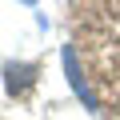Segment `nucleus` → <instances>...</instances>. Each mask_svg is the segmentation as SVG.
Listing matches in <instances>:
<instances>
[{"label": "nucleus", "instance_id": "f257e3e1", "mask_svg": "<svg viewBox=\"0 0 120 120\" xmlns=\"http://www.w3.org/2000/svg\"><path fill=\"white\" fill-rule=\"evenodd\" d=\"M32 76H36V68H32V64H8V92L24 96V92L32 88Z\"/></svg>", "mask_w": 120, "mask_h": 120}, {"label": "nucleus", "instance_id": "f03ea898", "mask_svg": "<svg viewBox=\"0 0 120 120\" xmlns=\"http://www.w3.org/2000/svg\"><path fill=\"white\" fill-rule=\"evenodd\" d=\"M24 4H32V0H24Z\"/></svg>", "mask_w": 120, "mask_h": 120}]
</instances>
